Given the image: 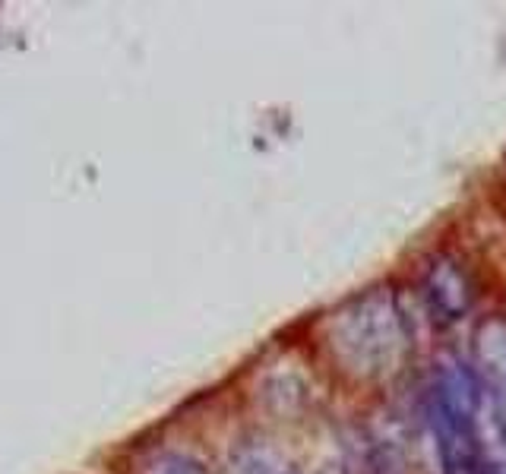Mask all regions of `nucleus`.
<instances>
[{
    "label": "nucleus",
    "instance_id": "obj_1",
    "mask_svg": "<svg viewBox=\"0 0 506 474\" xmlns=\"http://www.w3.org/2000/svg\"><path fill=\"white\" fill-rule=\"evenodd\" d=\"M424 297H427L434 316H440L443 323H456L475 304V284H471L468 272L459 266L453 256H437L424 272Z\"/></svg>",
    "mask_w": 506,
    "mask_h": 474
},
{
    "label": "nucleus",
    "instance_id": "obj_2",
    "mask_svg": "<svg viewBox=\"0 0 506 474\" xmlns=\"http://www.w3.org/2000/svg\"><path fill=\"white\" fill-rule=\"evenodd\" d=\"M238 465L244 474H298L292 462H285L279 452L266 449V446H244L238 452Z\"/></svg>",
    "mask_w": 506,
    "mask_h": 474
},
{
    "label": "nucleus",
    "instance_id": "obj_3",
    "mask_svg": "<svg viewBox=\"0 0 506 474\" xmlns=\"http://www.w3.org/2000/svg\"><path fill=\"white\" fill-rule=\"evenodd\" d=\"M155 474H202V465L187 456H161L155 462Z\"/></svg>",
    "mask_w": 506,
    "mask_h": 474
},
{
    "label": "nucleus",
    "instance_id": "obj_4",
    "mask_svg": "<svg viewBox=\"0 0 506 474\" xmlns=\"http://www.w3.org/2000/svg\"><path fill=\"white\" fill-rule=\"evenodd\" d=\"M471 474H503V468H497L494 462H484V458H481V465H478Z\"/></svg>",
    "mask_w": 506,
    "mask_h": 474
}]
</instances>
